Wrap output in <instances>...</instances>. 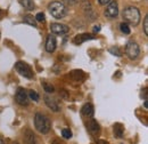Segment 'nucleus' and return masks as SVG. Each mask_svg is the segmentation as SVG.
<instances>
[{"label": "nucleus", "mask_w": 148, "mask_h": 144, "mask_svg": "<svg viewBox=\"0 0 148 144\" xmlns=\"http://www.w3.org/2000/svg\"><path fill=\"white\" fill-rule=\"evenodd\" d=\"M15 69L17 70V72L21 75H23V77H25L27 79H32L33 78V72L31 70L30 65H27L24 62H17L15 64Z\"/></svg>", "instance_id": "nucleus-4"}, {"label": "nucleus", "mask_w": 148, "mask_h": 144, "mask_svg": "<svg viewBox=\"0 0 148 144\" xmlns=\"http://www.w3.org/2000/svg\"><path fill=\"white\" fill-rule=\"evenodd\" d=\"M144 32L146 36L148 35V16H146L144 19Z\"/></svg>", "instance_id": "nucleus-22"}, {"label": "nucleus", "mask_w": 148, "mask_h": 144, "mask_svg": "<svg viewBox=\"0 0 148 144\" xmlns=\"http://www.w3.org/2000/svg\"><path fill=\"white\" fill-rule=\"evenodd\" d=\"M15 100H16V102L18 103L19 105L26 107L29 104V96H27L26 91L24 90V88H18L17 89L16 95H15Z\"/></svg>", "instance_id": "nucleus-7"}, {"label": "nucleus", "mask_w": 148, "mask_h": 144, "mask_svg": "<svg viewBox=\"0 0 148 144\" xmlns=\"http://www.w3.org/2000/svg\"><path fill=\"white\" fill-rule=\"evenodd\" d=\"M120 28H121V31H122L124 35H129L130 33V28L127 23H121Z\"/></svg>", "instance_id": "nucleus-19"}, {"label": "nucleus", "mask_w": 148, "mask_h": 144, "mask_svg": "<svg viewBox=\"0 0 148 144\" xmlns=\"http://www.w3.org/2000/svg\"><path fill=\"white\" fill-rule=\"evenodd\" d=\"M122 16L124 22L129 23L131 25H138L140 22V12L136 7H127L123 10Z\"/></svg>", "instance_id": "nucleus-2"}, {"label": "nucleus", "mask_w": 148, "mask_h": 144, "mask_svg": "<svg viewBox=\"0 0 148 144\" xmlns=\"http://www.w3.org/2000/svg\"><path fill=\"white\" fill-rule=\"evenodd\" d=\"M87 126H88L89 132L92 134L93 136H98L100 134V126H99V124L96 120H93V119L89 120L88 124H87Z\"/></svg>", "instance_id": "nucleus-10"}, {"label": "nucleus", "mask_w": 148, "mask_h": 144, "mask_svg": "<svg viewBox=\"0 0 148 144\" xmlns=\"http://www.w3.org/2000/svg\"><path fill=\"white\" fill-rule=\"evenodd\" d=\"M43 100H45L47 107L49 109H51V111H54V112H58V111H59V107H58L57 102L55 101V98L51 97L49 94H46V95L43 96Z\"/></svg>", "instance_id": "nucleus-9"}, {"label": "nucleus", "mask_w": 148, "mask_h": 144, "mask_svg": "<svg viewBox=\"0 0 148 144\" xmlns=\"http://www.w3.org/2000/svg\"><path fill=\"white\" fill-rule=\"evenodd\" d=\"M24 138H25L26 144H37L34 134H33L31 130H29V129L25 132V134H24Z\"/></svg>", "instance_id": "nucleus-13"}, {"label": "nucleus", "mask_w": 148, "mask_h": 144, "mask_svg": "<svg viewBox=\"0 0 148 144\" xmlns=\"http://www.w3.org/2000/svg\"><path fill=\"white\" fill-rule=\"evenodd\" d=\"M14 144H18V143H14Z\"/></svg>", "instance_id": "nucleus-30"}, {"label": "nucleus", "mask_w": 148, "mask_h": 144, "mask_svg": "<svg viewBox=\"0 0 148 144\" xmlns=\"http://www.w3.org/2000/svg\"><path fill=\"white\" fill-rule=\"evenodd\" d=\"M56 49V38L54 36H48L46 41V51L48 53H53Z\"/></svg>", "instance_id": "nucleus-11"}, {"label": "nucleus", "mask_w": 148, "mask_h": 144, "mask_svg": "<svg viewBox=\"0 0 148 144\" xmlns=\"http://www.w3.org/2000/svg\"><path fill=\"white\" fill-rule=\"evenodd\" d=\"M29 96H30V98L33 100L34 102H38L39 98H40L39 95H38V93L37 91H34V90H30V91H29Z\"/></svg>", "instance_id": "nucleus-20"}, {"label": "nucleus", "mask_w": 148, "mask_h": 144, "mask_svg": "<svg viewBox=\"0 0 148 144\" xmlns=\"http://www.w3.org/2000/svg\"><path fill=\"white\" fill-rule=\"evenodd\" d=\"M81 111H82V114H83V116H86V117H92L93 113H95V112H93L92 104H90V103L84 104Z\"/></svg>", "instance_id": "nucleus-14"}, {"label": "nucleus", "mask_w": 148, "mask_h": 144, "mask_svg": "<svg viewBox=\"0 0 148 144\" xmlns=\"http://www.w3.org/2000/svg\"><path fill=\"white\" fill-rule=\"evenodd\" d=\"M97 144H108L106 141H103V140H99V141H97Z\"/></svg>", "instance_id": "nucleus-27"}, {"label": "nucleus", "mask_w": 148, "mask_h": 144, "mask_svg": "<svg viewBox=\"0 0 148 144\" xmlns=\"http://www.w3.org/2000/svg\"><path fill=\"white\" fill-rule=\"evenodd\" d=\"M34 126L39 133L41 134H48L50 130V120L48 117H46L42 113H37L34 117Z\"/></svg>", "instance_id": "nucleus-1"}, {"label": "nucleus", "mask_w": 148, "mask_h": 144, "mask_svg": "<svg viewBox=\"0 0 148 144\" xmlns=\"http://www.w3.org/2000/svg\"><path fill=\"white\" fill-rule=\"evenodd\" d=\"M92 39H95V37H93L92 35L83 33V35H79V36H76L74 38V44L80 45V44H82V42H84V41H87V40H92Z\"/></svg>", "instance_id": "nucleus-12"}, {"label": "nucleus", "mask_w": 148, "mask_h": 144, "mask_svg": "<svg viewBox=\"0 0 148 144\" xmlns=\"http://www.w3.org/2000/svg\"><path fill=\"white\" fill-rule=\"evenodd\" d=\"M48 9H49V13L51 14V16H54L55 18H63L67 14L66 6L60 1H53L49 5Z\"/></svg>", "instance_id": "nucleus-3"}, {"label": "nucleus", "mask_w": 148, "mask_h": 144, "mask_svg": "<svg viewBox=\"0 0 148 144\" xmlns=\"http://www.w3.org/2000/svg\"><path fill=\"white\" fill-rule=\"evenodd\" d=\"M123 126L121 125V124H115L114 125V134H115V136L116 137H122V135H123Z\"/></svg>", "instance_id": "nucleus-16"}, {"label": "nucleus", "mask_w": 148, "mask_h": 144, "mask_svg": "<svg viewBox=\"0 0 148 144\" xmlns=\"http://www.w3.org/2000/svg\"><path fill=\"white\" fill-rule=\"evenodd\" d=\"M0 144H3V143H2V141H1V140H0Z\"/></svg>", "instance_id": "nucleus-29"}, {"label": "nucleus", "mask_w": 148, "mask_h": 144, "mask_svg": "<svg viewBox=\"0 0 148 144\" xmlns=\"http://www.w3.org/2000/svg\"><path fill=\"white\" fill-rule=\"evenodd\" d=\"M98 1H99V3H100V5H103V6H104V5L108 3V2L111 1V0H98Z\"/></svg>", "instance_id": "nucleus-25"}, {"label": "nucleus", "mask_w": 148, "mask_h": 144, "mask_svg": "<svg viewBox=\"0 0 148 144\" xmlns=\"http://www.w3.org/2000/svg\"><path fill=\"white\" fill-rule=\"evenodd\" d=\"M119 15V5L117 2L114 0V1H110L107 7H106V10H105V16L108 18H114Z\"/></svg>", "instance_id": "nucleus-6"}, {"label": "nucleus", "mask_w": 148, "mask_h": 144, "mask_svg": "<svg viewBox=\"0 0 148 144\" xmlns=\"http://www.w3.org/2000/svg\"><path fill=\"white\" fill-rule=\"evenodd\" d=\"M19 1H21V5H22L24 8H26L27 10H31V9L34 8V2H33V0H19Z\"/></svg>", "instance_id": "nucleus-15"}, {"label": "nucleus", "mask_w": 148, "mask_h": 144, "mask_svg": "<svg viewBox=\"0 0 148 144\" xmlns=\"http://www.w3.org/2000/svg\"><path fill=\"white\" fill-rule=\"evenodd\" d=\"M50 29H51V32L55 35H65L69 32V26L60 23H53L50 25Z\"/></svg>", "instance_id": "nucleus-8"}, {"label": "nucleus", "mask_w": 148, "mask_h": 144, "mask_svg": "<svg viewBox=\"0 0 148 144\" xmlns=\"http://www.w3.org/2000/svg\"><path fill=\"white\" fill-rule=\"evenodd\" d=\"M24 22L27 23V24H30V25L37 26V21H36V18L33 17V16H31V15H26V16H24Z\"/></svg>", "instance_id": "nucleus-17"}, {"label": "nucleus", "mask_w": 148, "mask_h": 144, "mask_svg": "<svg viewBox=\"0 0 148 144\" xmlns=\"http://www.w3.org/2000/svg\"><path fill=\"white\" fill-rule=\"evenodd\" d=\"M93 31H95V32H99V31H100V26H95V28H93Z\"/></svg>", "instance_id": "nucleus-28"}, {"label": "nucleus", "mask_w": 148, "mask_h": 144, "mask_svg": "<svg viewBox=\"0 0 148 144\" xmlns=\"http://www.w3.org/2000/svg\"><path fill=\"white\" fill-rule=\"evenodd\" d=\"M65 2H67V3H70V5H73L75 3V0H64Z\"/></svg>", "instance_id": "nucleus-26"}, {"label": "nucleus", "mask_w": 148, "mask_h": 144, "mask_svg": "<svg viewBox=\"0 0 148 144\" xmlns=\"http://www.w3.org/2000/svg\"><path fill=\"white\" fill-rule=\"evenodd\" d=\"M45 14L43 13H38L37 16H36V21H39V22H43L45 21Z\"/></svg>", "instance_id": "nucleus-23"}, {"label": "nucleus", "mask_w": 148, "mask_h": 144, "mask_svg": "<svg viewBox=\"0 0 148 144\" xmlns=\"http://www.w3.org/2000/svg\"><path fill=\"white\" fill-rule=\"evenodd\" d=\"M43 88L46 90V93H53L55 88H54V86H51V85H49V84H43Z\"/></svg>", "instance_id": "nucleus-21"}, {"label": "nucleus", "mask_w": 148, "mask_h": 144, "mask_svg": "<svg viewBox=\"0 0 148 144\" xmlns=\"http://www.w3.org/2000/svg\"><path fill=\"white\" fill-rule=\"evenodd\" d=\"M125 53L129 56L130 60H136L139 56V54H140V48H139L138 44L134 42V41H130L129 44L127 45Z\"/></svg>", "instance_id": "nucleus-5"}, {"label": "nucleus", "mask_w": 148, "mask_h": 144, "mask_svg": "<svg viewBox=\"0 0 148 144\" xmlns=\"http://www.w3.org/2000/svg\"><path fill=\"white\" fill-rule=\"evenodd\" d=\"M110 52H111L112 54L116 55V56H121V52H120L117 48H111V49H110Z\"/></svg>", "instance_id": "nucleus-24"}, {"label": "nucleus", "mask_w": 148, "mask_h": 144, "mask_svg": "<svg viewBox=\"0 0 148 144\" xmlns=\"http://www.w3.org/2000/svg\"><path fill=\"white\" fill-rule=\"evenodd\" d=\"M62 135L64 138H71L72 137V132L69 129V128H64L62 130Z\"/></svg>", "instance_id": "nucleus-18"}]
</instances>
